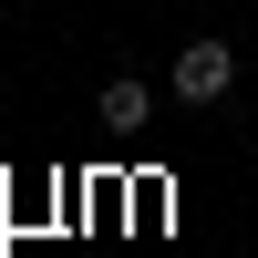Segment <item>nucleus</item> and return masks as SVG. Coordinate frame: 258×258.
<instances>
[{
	"label": "nucleus",
	"mask_w": 258,
	"mask_h": 258,
	"mask_svg": "<svg viewBox=\"0 0 258 258\" xmlns=\"http://www.w3.org/2000/svg\"><path fill=\"white\" fill-rule=\"evenodd\" d=\"M227 93H238V52H227V41H186L176 52V103L207 114V103H227Z\"/></svg>",
	"instance_id": "f257e3e1"
},
{
	"label": "nucleus",
	"mask_w": 258,
	"mask_h": 258,
	"mask_svg": "<svg viewBox=\"0 0 258 258\" xmlns=\"http://www.w3.org/2000/svg\"><path fill=\"white\" fill-rule=\"evenodd\" d=\"M93 114H103V124H114V135H135V124H145V114H155V93H145V83H135V73H114V83H103V93H93Z\"/></svg>",
	"instance_id": "f03ea898"
}]
</instances>
